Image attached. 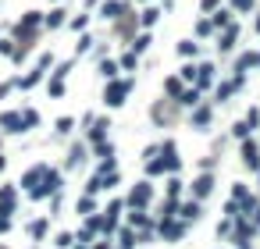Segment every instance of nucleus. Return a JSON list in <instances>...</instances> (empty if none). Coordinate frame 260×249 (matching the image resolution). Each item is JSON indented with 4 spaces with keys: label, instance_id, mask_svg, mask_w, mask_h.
Masks as SVG:
<instances>
[{
    "label": "nucleus",
    "instance_id": "f257e3e1",
    "mask_svg": "<svg viewBox=\"0 0 260 249\" xmlns=\"http://www.w3.org/2000/svg\"><path fill=\"white\" fill-rule=\"evenodd\" d=\"M121 96H125V86H110L107 89V103H121Z\"/></svg>",
    "mask_w": 260,
    "mask_h": 249
}]
</instances>
